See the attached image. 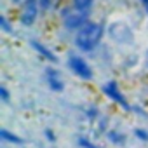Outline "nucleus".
<instances>
[{"label":"nucleus","mask_w":148,"mask_h":148,"mask_svg":"<svg viewBox=\"0 0 148 148\" xmlns=\"http://www.w3.org/2000/svg\"><path fill=\"white\" fill-rule=\"evenodd\" d=\"M68 68L75 73L77 77H80L82 80H91L94 77V71H92L91 64L79 54H70L68 56Z\"/></svg>","instance_id":"7ed1b4c3"},{"label":"nucleus","mask_w":148,"mask_h":148,"mask_svg":"<svg viewBox=\"0 0 148 148\" xmlns=\"http://www.w3.org/2000/svg\"><path fill=\"white\" fill-rule=\"evenodd\" d=\"M103 92H105V96H106V98H110L113 103H117V105H119V106H122L124 110H131L129 101L124 98V94L120 92V89H119V86H117V82H115V80L106 82V84L103 86Z\"/></svg>","instance_id":"20e7f679"},{"label":"nucleus","mask_w":148,"mask_h":148,"mask_svg":"<svg viewBox=\"0 0 148 148\" xmlns=\"http://www.w3.org/2000/svg\"><path fill=\"white\" fill-rule=\"evenodd\" d=\"M0 139H2L4 143H12V145H23V143H25V139H23L21 136L11 132V131H7V129H2V131H0Z\"/></svg>","instance_id":"1a4fd4ad"},{"label":"nucleus","mask_w":148,"mask_h":148,"mask_svg":"<svg viewBox=\"0 0 148 148\" xmlns=\"http://www.w3.org/2000/svg\"><path fill=\"white\" fill-rule=\"evenodd\" d=\"M108 138H110V141H113L115 145H124V143H125V136L120 134L119 131H110V132H108Z\"/></svg>","instance_id":"9b49d317"},{"label":"nucleus","mask_w":148,"mask_h":148,"mask_svg":"<svg viewBox=\"0 0 148 148\" xmlns=\"http://www.w3.org/2000/svg\"><path fill=\"white\" fill-rule=\"evenodd\" d=\"M38 2H40V5H42V9H47V7L51 5V2H52V0H38Z\"/></svg>","instance_id":"f3484780"},{"label":"nucleus","mask_w":148,"mask_h":148,"mask_svg":"<svg viewBox=\"0 0 148 148\" xmlns=\"http://www.w3.org/2000/svg\"><path fill=\"white\" fill-rule=\"evenodd\" d=\"M38 0H25L23 2V11H21V23L25 26H32L37 21L38 16Z\"/></svg>","instance_id":"39448f33"},{"label":"nucleus","mask_w":148,"mask_h":148,"mask_svg":"<svg viewBox=\"0 0 148 148\" xmlns=\"http://www.w3.org/2000/svg\"><path fill=\"white\" fill-rule=\"evenodd\" d=\"M79 145H80L82 148H99V146H98V145H94L89 138H84V136H80V138H79Z\"/></svg>","instance_id":"f8f14e48"},{"label":"nucleus","mask_w":148,"mask_h":148,"mask_svg":"<svg viewBox=\"0 0 148 148\" xmlns=\"http://www.w3.org/2000/svg\"><path fill=\"white\" fill-rule=\"evenodd\" d=\"M146 68H148V52H146Z\"/></svg>","instance_id":"6ab92c4d"},{"label":"nucleus","mask_w":148,"mask_h":148,"mask_svg":"<svg viewBox=\"0 0 148 148\" xmlns=\"http://www.w3.org/2000/svg\"><path fill=\"white\" fill-rule=\"evenodd\" d=\"M0 28H2L5 33H11L12 32V28H11V25H9V21H7V18L2 14V16H0Z\"/></svg>","instance_id":"ddd939ff"},{"label":"nucleus","mask_w":148,"mask_h":148,"mask_svg":"<svg viewBox=\"0 0 148 148\" xmlns=\"http://www.w3.org/2000/svg\"><path fill=\"white\" fill-rule=\"evenodd\" d=\"M30 44H32V47H33L44 59H47V61H51V63H58V56H56L49 47H45L42 42H38V40H30Z\"/></svg>","instance_id":"6e6552de"},{"label":"nucleus","mask_w":148,"mask_h":148,"mask_svg":"<svg viewBox=\"0 0 148 148\" xmlns=\"http://www.w3.org/2000/svg\"><path fill=\"white\" fill-rule=\"evenodd\" d=\"M110 35L119 42V44H129L132 40V33L127 25L124 23H113L110 25Z\"/></svg>","instance_id":"423d86ee"},{"label":"nucleus","mask_w":148,"mask_h":148,"mask_svg":"<svg viewBox=\"0 0 148 148\" xmlns=\"http://www.w3.org/2000/svg\"><path fill=\"white\" fill-rule=\"evenodd\" d=\"M0 98H2L4 103H9L11 101V94H9V91H7L5 86H0Z\"/></svg>","instance_id":"4468645a"},{"label":"nucleus","mask_w":148,"mask_h":148,"mask_svg":"<svg viewBox=\"0 0 148 148\" xmlns=\"http://www.w3.org/2000/svg\"><path fill=\"white\" fill-rule=\"evenodd\" d=\"M141 4H143V7H145L146 12H148V0H141Z\"/></svg>","instance_id":"a211bd4d"},{"label":"nucleus","mask_w":148,"mask_h":148,"mask_svg":"<svg viewBox=\"0 0 148 148\" xmlns=\"http://www.w3.org/2000/svg\"><path fill=\"white\" fill-rule=\"evenodd\" d=\"M45 80H47V84H49V87L52 91L59 92V91L64 89V82H63V79L59 75V71H56L54 68H45Z\"/></svg>","instance_id":"0eeeda50"},{"label":"nucleus","mask_w":148,"mask_h":148,"mask_svg":"<svg viewBox=\"0 0 148 148\" xmlns=\"http://www.w3.org/2000/svg\"><path fill=\"white\" fill-rule=\"evenodd\" d=\"M103 26L99 23H94V21H87L80 30H77L75 33V45L82 51V52H91L94 51L101 38H103Z\"/></svg>","instance_id":"f257e3e1"},{"label":"nucleus","mask_w":148,"mask_h":148,"mask_svg":"<svg viewBox=\"0 0 148 148\" xmlns=\"http://www.w3.org/2000/svg\"><path fill=\"white\" fill-rule=\"evenodd\" d=\"M92 4H94V0H71V7H75L79 11H84V12H89Z\"/></svg>","instance_id":"9d476101"},{"label":"nucleus","mask_w":148,"mask_h":148,"mask_svg":"<svg viewBox=\"0 0 148 148\" xmlns=\"http://www.w3.org/2000/svg\"><path fill=\"white\" fill-rule=\"evenodd\" d=\"M134 134H136V138H139L141 141H148V131H145V129H136Z\"/></svg>","instance_id":"2eb2a0df"},{"label":"nucleus","mask_w":148,"mask_h":148,"mask_svg":"<svg viewBox=\"0 0 148 148\" xmlns=\"http://www.w3.org/2000/svg\"><path fill=\"white\" fill-rule=\"evenodd\" d=\"M45 136H47V139H49L51 143H52V141H56V134H54L52 131H49V129H47V131H45Z\"/></svg>","instance_id":"dca6fc26"},{"label":"nucleus","mask_w":148,"mask_h":148,"mask_svg":"<svg viewBox=\"0 0 148 148\" xmlns=\"http://www.w3.org/2000/svg\"><path fill=\"white\" fill-rule=\"evenodd\" d=\"M87 18H89V12L79 11V9H75V7L63 11V16H61L63 26H64L66 30H80V28L89 21Z\"/></svg>","instance_id":"f03ea898"}]
</instances>
